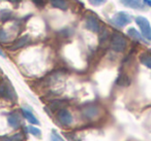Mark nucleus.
Returning <instances> with one entry per match:
<instances>
[{
	"instance_id": "3",
	"label": "nucleus",
	"mask_w": 151,
	"mask_h": 141,
	"mask_svg": "<svg viewBox=\"0 0 151 141\" xmlns=\"http://www.w3.org/2000/svg\"><path fill=\"white\" fill-rule=\"evenodd\" d=\"M136 23L140 27L141 35L143 36V38L147 42L151 41V26L148 20L145 17H137Z\"/></svg>"
},
{
	"instance_id": "1",
	"label": "nucleus",
	"mask_w": 151,
	"mask_h": 141,
	"mask_svg": "<svg viewBox=\"0 0 151 141\" xmlns=\"http://www.w3.org/2000/svg\"><path fill=\"white\" fill-rule=\"evenodd\" d=\"M0 97L12 102L17 100V94L12 83L6 78H0Z\"/></svg>"
},
{
	"instance_id": "18",
	"label": "nucleus",
	"mask_w": 151,
	"mask_h": 141,
	"mask_svg": "<svg viewBox=\"0 0 151 141\" xmlns=\"http://www.w3.org/2000/svg\"><path fill=\"white\" fill-rule=\"evenodd\" d=\"M50 140L51 141H64L58 134H57L56 131H52L51 136H50Z\"/></svg>"
},
{
	"instance_id": "9",
	"label": "nucleus",
	"mask_w": 151,
	"mask_h": 141,
	"mask_svg": "<svg viewBox=\"0 0 151 141\" xmlns=\"http://www.w3.org/2000/svg\"><path fill=\"white\" fill-rule=\"evenodd\" d=\"M22 113H23L24 118H25L26 120L30 122V124H32V125H38L40 124L38 120L36 118V116L34 115V114L32 113L29 109H27V108H22Z\"/></svg>"
},
{
	"instance_id": "15",
	"label": "nucleus",
	"mask_w": 151,
	"mask_h": 141,
	"mask_svg": "<svg viewBox=\"0 0 151 141\" xmlns=\"http://www.w3.org/2000/svg\"><path fill=\"white\" fill-rule=\"evenodd\" d=\"M83 112H84L85 116H87V118H93V116H95L99 113V109L95 106H90V107L85 108L83 110Z\"/></svg>"
},
{
	"instance_id": "8",
	"label": "nucleus",
	"mask_w": 151,
	"mask_h": 141,
	"mask_svg": "<svg viewBox=\"0 0 151 141\" xmlns=\"http://www.w3.org/2000/svg\"><path fill=\"white\" fill-rule=\"evenodd\" d=\"M30 42V36L29 35H24L22 37L18 38L11 46H9V50L11 51H17V50H20V48H24L26 46L28 43Z\"/></svg>"
},
{
	"instance_id": "23",
	"label": "nucleus",
	"mask_w": 151,
	"mask_h": 141,
	"mask_svg": "<svg viewBox=\"0 0 151 141\" xmlns=\"http://www.w3.org/2000/svg\"><path fill=\"white\" fill-rule=\"evenodd\" d=\"M0 56H1V57H3V58H5V55H4V53L2 52V50H1V48H0Z\"/></svg>"
},
{
	"instance_id": "5",
	"label": "nucleus",
	"mask_w": 151,
	"mask_h": 141,
	"mask_svg": "<svg viewBox=\"0 0 151 141\" xmlns=\"http://www.w3.org/2000/svg\"><path fill=\"white\" fill-rule=\"evenodd\" d=\"M57 118H58L59 122H60L62 125H64V126H69V125H71L73 122L71 113L68 111V110L64 109V108L59 110L58 113H57Z\"/></svg>"
},
{
	"instance_id": "10",
	"label": "nucleus",
	"mask_w": 151,
	"mask_h": 141,
	"mask_svg": "<svg viewBox=\"0 0 151 141\" xmlns=\"http://www.w3.org/2000/svg\"><path fill=\"white\" fill-rule=\"evenodd\" d=\"M7 122H9V126H11L12 128H14V129L19 128L20 124H21V122H20V118H19V115H18L17 113L9 114V116H7Z\"/></svg>"
},
{
	"instance_id": "21",
	"label": "nucleus",
	"mask_w": 151,
	"mask_h": 141,
	"mask_svg": "<svg viewBox=\"0 0 151 141\" xmlns=\"http://www.w3.org/2000/svg\"><path fill=\"white\" fill-rule=\"evenodd\" d=\"M33 1V3L35 5H37V6H44L45 4V0H32Z\"/></svg>"
},
{
	"instance_id": "13",
	"label": "nucleus",
	"mask_w": 151,
	"mask_h": 141,
	"mask_svg": "<svg viewBox=\"0 0 151 141\" xmlns=\"http://www.w3.org/2000/svg\"><path fill=\"white\" fill-rule=\"evenodd\" d=\"M24 139V136L22 133H16L11 136H2L0 137V141H22Z\"/></svg>"
},
{
	"instance_id": "2",
	"label": "nucleus",
	"mask_w": 151,
	"mask_h": 141,
	"mask_svg": "<svg viewBox=\"0 0 151 141\" xmlns=\"http://www.w3.org/2000/svg\"><path fill=\"white\" fill-rule=\"evenodd\" d=\"M110 46L113 51L117 53H122L126 50L127 40L119 32H114L110 38Z\"/></svg>"
},
{
	"instance_id": "11",
	"label": "nucleus",
	"mask_w": 151,
	"mask_h": 141,
	"mask_svg": "<svg viewBox=\"0 0 151 141\" xmlns=\"http://www.w3.org/2000/svg\"><path fill=\"white\" fill-rule=\"evenodd\" d=\"M50 3L53 7L61 11H66L68 9V3L66 0H50Z\"/></svg>"
},
{
	"instance_id": "4",
	"label": "nucleus",
	"mask_w": 151,
	"mask_h": 141,
	"mask_svg": "<svg viewBox=\"0 0 151 141\" xmlns=\"http://www.w3.org/2000/svg\"><path fill=\"white\" fill-rule=\"evenodd\" d=\"M130 22H132V17L126 11H118L111 19V23L113 25H115L116 27H119V28L125 27Z\"/></svg>"
},
{
	"instance_id": "22",
	"label": "nucleus",
	"mask_w": 151,
	"mask_h": 141,
	"mask_svg": "<svg viewBox=\"0 0 151 141\" xmlns=\"http://www.w3.org/2000/svg\"><path fill=\"white\" fill-rule=\"evenodd\" d=\"M144 1V4L146 5V7H151V0H143Z\"/></svg>"
},
{
	"instance_id": "16",
	"label": "nucleus",
	"mask_w": 151,
	"mask_h": 141,
	"mask_svg": "<svg viewBox=\"0 0 151 141\" xmlns=\"http://www.w3.org/2000/svg\"><path fill=\"white\" fill-rule=\"evenodd\" d=\"M130 83L129 78H128L127 75L125 74H120L118 76V79H117V83L119 85H128Z\"/></svg>"
},
{
	"instance_id": "17",
	"label": "nucleus",
	"mask_w": 151,
	"mask_h": 141,
	"mask_svg": "<svg viewBox=\"0 0 151 141\" xmlns=\"http://www.w3.org/2000/svg\"><path fill=\"white\" fill-rule=\"evenodd\" d=\"M27 130H28V132H29L30 134L33 135V136H35V137H40V136H42V131H40L38 128H36V127H34V126H28Z\"/></svg>"
},
{
	"instance_id": "12",
	"label": "nucleus",
	"mask_w": 151,
	"mask_h": 141,
	"mask_svg": "<svg viewBox=\"0 0 151 141\" xmlns=\"http://www.w3.org/2000/svg\"><path fill=\"white\" fill-rule=\"evenodd\" d=\"M127 34H128V36H130L132 39L137 40V41H142V42H145V43H148V42L143 38L141 33H139L134 28H129V29L127 30Z\"/></svg>"
},
{
	"instance_id": "20",
	"label": "nucleus",
	"mask_w": 151,
	"mask_h": 141,
	"mask_svg": "<svg viewBox=\"0 0 151 141\" xmlns=\"http://www.w3.org/2000/svg\"><path fill=\"white\" fill-rule=\"evenodd\" d=\"M88 2L93 6H99L107 2V0H88Z\"/></svg>"
},
{
	"instance_id": "7",
	"label": "nucleus",
	"mask_w": 151,
	"mask_h": 141,
	"mask_svg": "<svg viewBox=\"0 0 151 141\" xmlns=\"http://www.w3.org/2000/svg\"><path fill=\"white\" fill-rule=\"evenodd\" d=\"M86 28L93 33H99L101 30L99 20L93 16H88L86 19Z\"/></svg>"
},
{
	"instance_id": "14",
	"label": "nucleus",
	"mask_w": 151,
	"mask_h": 141,
	"mask_svg": "<svg viewBox=\"0 0 151 141\" xmlns=\"http://www.w3.org/2000/svg\"><path fill=\"white\" fill-rule=\"evenodd\" d=\"M140 62L142 63L144 66H146L147 68H149L151 70V55L143 53L140 55Z\"/></svg>"
},
{
	"instance_id": "19",
	"label": "nucleus",
	"mask_w": 151,
	"mask_h": 141,
	"mask_svg": "<svg viewBox=\"0 0 151 141\" xmlns=\"http://www.w3.org/2000/svg\"><path fill=\"white\" fill-rule=\"evenodd\" d=\"M7 40H9V35H7V33L3 29L0 28V41L6 42Z\"/></svg>"
},
{
	"instance_id": "6",
	"label": "nucleus",
	"mask_w": 151,
	"mask_h": 141,
	"mask_svg": "<svg viewBox=\"0 0 151 141\" xmlns=\"http://www.w3.org/2000/svg\"><path fill=\"white\" fill-rule=\"evenodd\" d=\"M120 2L126 7H129L137 11H145L146 5L144 4L143 0H120Z\"/></svg>"
},
{
	"instance_id": "24",
	"label": "nucleus",
	"mask_w": 151,
	"mask_h": 141,
	"mask_svg": "<svg viewBox=\"0 0 151 141\" xmlns=\"http://www.w3.org/2000/svg\"><path fill=\"white\" fill-rule=\"evenodd\" d=\"M9 1H11V2H16V1H18V0H9Z\"/></svg>"
}]
</instances>
